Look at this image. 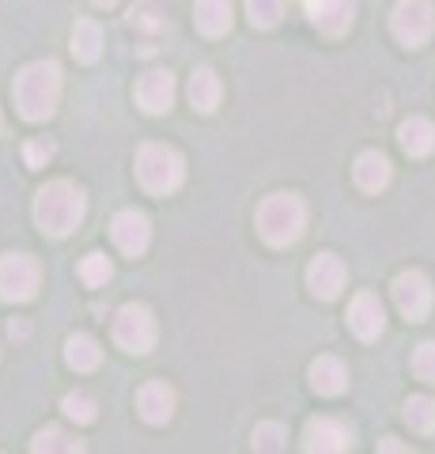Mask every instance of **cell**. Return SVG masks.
<instances>
[{
  "label": "cell",
  "mask_w": 435,
  "mask_h": 454,
  "mask_svg": "<svg viewBox=\"0 0 435 454\" xmlns=\"http://www.w3.org/2000/svg\"><path fill=\"white\" fill-rule=\"evenodd\" d=\"M193 20H198V31L208 38H220L231 31V0H198L193 4Z\"/></svg>",
  "instance_id": "18"
},
{
  "label": "cell",
  "mask_w": 435,
  "mask_h": 454,
  "mask_svg": "<svg viewBox=\"0 0 435 454\" xmlns=\"http://www.w3.org/2000/svg\"><path fill=\"white\" fill-rule=\"evenodd\" d=\"M114 340L118 348L136 352V356L156 348V318H151V310L144 303H125L114 318Z\"/></svg>",
  "instance_id": "5"
},
{
  "label": "cell",
  "mask_w": 435,
  "mask_h": 454,
  "mask_svg": "<svg viewBox=\"0 0 435 454\" xmlns=\"http://www.w3.org/2000/svg\"><path fill=\"white\" fill-rule=\"evenodd\" d=\"M12 98L16 110L27 121H46L61 103V65L58 61H35L12 83Z\"/></svg>",
  "instance_id": "2"
},
{
  "label": "cell",
  "mask_w": 435,
  "mask_h": 454,
  "mask_svg": "<svg viewBox=\"0 0 435 454\" xmlns=\"http://www.w3.org/2000/svg\"><path fill=\"white\" fill-rule=\"evenodd\" d=\"M23 160H27V167H46L50 160H53V145L50 140H27L23 145Z\"/></svg>",
  "instance_id": "30"
},
{
  "label": "cell",
  "mask_w": 435,
  "mask_h": 454,
  "mask_svg": "<svg viewBox=\"0 0 435 454\" xmlns=\"http://www.w3.org/2000/svg\"><path fill=\"white\" fill-rule=\"evenodd\" d=\"M348 330H353L360 340H378L386 333V310L378 303V295L360 292L353 307H348Z\"/></svg>",
  "instance_id": "11"
},
{
  "label": "cell",
  "mask_w": 435,
  "mask_h": 454,
  "mask_svg": "<svg viewBox=\"0 0 435 454\" xmlns=\"http://www.w3.org/2000/svg\"><path fill=\"white\" fill-rule=\"evenodd\" d=\"M61 409H65V417L76 420V424H95V417H99V409H95V397L83 394V390L68 394L65 402H61Z\"/></svg>",
  "instance_id": "27"
},
{
  "label": "cell",
  "mask_w": 435,
  "mask_h": 454,
  "mask_svg": "<svg viewBox=\"0 0 435 454\" xmlns=\"http://www.w3.org/2000/svg\"><path fill=\"white\" fill-rule=\"evenodd\" d=\"M345 262L337 258V254H318V258L307 265V284H311V292L318 300H337L345 288Z\"/></svg>",
  "instance_id": "13"
},
{
  "label": "cell",
  "mask_w": 435,
  "mask_h": 454,
  "mask_svg": "<svg viewBox=\"0 0 435 454\" xmlns=\"http://www.w3.org/2000/svg\"><path fill=\"white\" fill-rule=\"evenodd\" d=\"M136 103L148 114H167L175 106V76L156 68V73H144L136 83Z\"/></svg>",
  "instance_id": "14"
},
{
  "label": "cell",
  "mask_w": 435,
  "mask_h": 454,
  "mask_svg": "<svg viewBox=\"0 0 435 454\" xmlns=\"http://www.w3.org/2000/svg\"><path fill=\"white\" fill-rule=\"evenodd\" d=\"M303 450H318V454H341V450H353V432L348 424L333 420V417H318L307 424L303 432Z\"/></svg>",
  "instance_id": "10"
},
{
  "label": "cell",
  "mask_w": 435,
  "mask_h": 454,
  "mask_svg": "<svg viewBox=\"0 0 435 454\" xmlns=\"http://www.w3.org/2000/svg\"><path fill=\"white\" fill-rule=\"evenodd\" d=\"M136 178L140 186L148 193H175L182 182H186V163H182V155L167 145H144L136 152Z\"/></svg>",
  "instance_id": "4"
},
{
  "label": "cell",
  "mask_w": 435,
  "mask_h": 454,
  "mask_svg": "<svg viewBox=\"0 0 435 454\" xmlns=\"http://www.w3.org/2000/svg\"><path fill=\"white\" fill-rule=\"evenodd\" d=\"M307 12H311V23L330 38L345 35L356 23V0H307Z\"/></svg>",
  "instance_id": "12"
},
{
  "label": "cell",
  "mask_w": 435,
  "mask_h": 454,
  "mask_svg": "<svg viewBox=\"0 0 435 454\" xmlns=\"http://www.w3.org/2000/svg\"><path fill=\"white\" fill-rule=\"evenodd\" d=\"M133 23L144 27V31H159V20H156V8H151V4L133 8Z\"/></svg>",
  "instance_id": "31"
},
{
  "label": "cell",
  "mask_w": 435,
  "mask_h": 454,
  "mask_svg": "<svg viewBox=\"0 0 435 454\" xmlns=\"http://www.w3.org/2000/svg\"><path fill=\"white\" fill-rule=\"evenodd\" d=\"M31 450L35 454H46V450H65V454H80L83 443L73 435H65L61 428H42L35 439H31Z\"/></svg>",
  "instance_id": "24"
},
{
  "label": "cell",
  "mask_w": 435,
  "mask_h": 454,
  "mask_svg": "<svg viewBox=\"0 0 435 454\" xmlns=\"http://www.w3.org/2000/svg\"><path fill=\"white\" fill-rule=\"evenodd\" d=\"M99 53H103V31H99V23L95 20H76L73 27V57L83 65H95L99 61Z\"/></svg>",
  "instance_id": "22"
},
{
  "label": "cell",
  "mask_w": 435,
  "mask_h": 454,
  "mask_svg": "<svg viewBox=\"0 0 435 454\" xmlns=\"http://www.w3.org/2000/svg\"><path fill=\"white\" fill-rule=\"evenodd\" d=\"M405 420H409L413 432L431 435L435 432V397H428V394L409 397V402H405Z\"/></svg>",
  "instance_id": "23"
},
{
  "label": "cell",
  "mask_w": 435,
  "mask_h": 454,
  "mask_svg": "<svg viewBox=\"0 0 435 454\" xmlns=\"http://www.w3.org/2000/svg\"><path fill=\"white\" fill-rule=\"evenodd\" d=\"M190 103H193V110L198 114H213L216 106H220V95H223V88H220V76L213 73L208 65H201V68H193V76H190Z\"/></svg>",
  "instance_id": "17"
},
{
  "label": "cell",
  "mask_w": 435,
  "mask_h": 454,
  "mask_svg": "<svg viewBox=\"0 0 435 454\" xmlns=\"http://www.w3.org/2000/svg\"><path fill=\"white\" fill-rule=\"evenodd\" d=\"M110 277H114V265H110L106 254L95 250V254H88V258L80 262V280L88 284V288H103Z\"/></svg>",
  "instance_id": "26"
},
{
  "label": "cell",
  "mask_w": 435,
  "mask_h": 454,
  "mask_svg": "<svg viewBox=\"0 0 435 454\" xmlns=\"http://www.w3.org/2000/svg\"><path fill=\"white\" fill-rule=\"evenodd\" d=\"M83 212H88V197L68 178L50 182V186H42L35 193V223L42 227V235H50V239L73 235L83 223Z\"/></svg>",
  "instance_id": "1"
},
{
  "label": "cell",
  "mask_w": 435,
  "mask_h": 454,
  "mask_svg": "<svg viewBox=\"0 0 435 454\" xmlns=\"http://www.w3.org/2000/svg\"><path fill=\"white\" fill-rule=\"evenodd\" d=\"M307 227V205L296 193H269L258 205V235L269 247H291L299 243Z\"/></svg>",
  "instance_id": "3"
},
{
  "label": "cell",
  "mask_w": 435,
  "mask_h": 454,
  "mask_svg": "<svg viewBox=\"0 0 435 454\" xmlns=\"http://www.w3.org/2000/svg\"><path fill=\"white\" fill-rule=\"evenodd\" d=\"M413 375L424 382H435V340H424V345L413 352Z\"/></svg>",
  "instance_id": "29"
},
{
  "label": "cell",
  "mask_w": 435,
  "mask_h": 454,
  "mask_svg": "<svg viewBox=\"0 0 435 454\" xmlns=\"http://www.w3.org/2000/svg\"><path fill=\"white\" fill-rule=\"evenodd\" d=\"M394 303L398 310L409 322H420V318H428V310H431V284L424 273H416V269H409V273H401L394 280Z\"/></svg>",
  "instance_id": "8"
},
{
  "label": "cell",
  "mask_w": 435,
  "mask_h": 454,
  "mask_svg": "<svg viewBox=\"0 0 435 454\" xmlns=\"http://www.w3.org/2000/svg\"><path fill=\"white\" fill-rule=\"evenodd\" d=\"M378 450H409V447L398 443V439H378Z\"/></svg>",
  "instance_id": "32"
},
{
  "label": "cell",
  "mask_w": 435,
  "mask_h": 454,
  "mask_svg": "<svg viewBox=\"0 0 435 454\" xmlns=\"http://www.w3.org/2000/svg\"><path fill=\"white\" fill-rule=\"evenodd\" d=\"M38 280H42V269L31 254H4L0 258V300L4 303L35 300Z\"/></svg>",
  "instance_id": "6"
},
{
  "label": "cell",
  "mask_w": 435,
  "mask_h": 454,
  "mask_svg": "<svg viewBox=\"0 0 435 454\" xmlns=\"http://www.w3.org/2000/svg\"><path fill=\"white\" fill-rule=\"evenodd\" d=\"M0 129H4V118H0Z\"/></svg>",
  "instance_id": "34"
},
{
  "label": "cell",
  "mask_w": 435,
  "mask_h": 454,
  "mask_svg": "<svg viewBox=\"0 0 435 454\" xmlns=\"http://www.w3.org/2000/svg\"><path fill=\"white\" fill-rule=\"evenodd\" d=\"M353 175L363 193H378V190H386V182H390V160L383 152H363L353 167Z\"/></svg>",
  "instance_id": "20"
},
{
  "label": "cell",
  "mask_w": 435,
  "mask_h": 454,
  "mask_svg": "<svg viewBox=\"0 0 435 454\" xmlns=\"http://www.w3.org/2000/svg\"><path fill=\"white\" fill-rule=\"evenodd\" d=\"M254 450H284L288 447V428L284 424H276V420H265V424H258L254 428Z\"/></svg>",
  "instance_id": "28"
},
{
  "label": "cell",
  "mask_w": 435,
  "mask_h": 454,
  "mask_svg": "<svg viewBox=\"0 0 435 454\" xmlns=\"http://www.w3.org/2000/svg\"><path fill=\"white\" fill-rule=\"evenodd\" d=\"M99 8H114V4H121V0H95Z\"/></svg>",
  "instance_id": "33"
},
{
  "label": "cell",
  "mask_w": 435,
  "mask_h": 454,
  "mask_svg": "<svg viewBox=\"0 0 435 454\" xmlns=\"http://www.w3.org/2000/svg\"><path fill=\"white\" fill-rule=\"evenodd\" d=\"M398 145L405 155L424 160V155H431V148H435V125L428 118H405L398 125Z\"/></svg>",
  "instance_id": "16"
},
{
  "label": "cell",
  "mask_w": 435,
  "mask_h": 454,
  "mask_svg": "<svg viewBox=\"0 0 435 454\" xmlns=\"http://www.w3.org/2000/svg\"><path fill=\"white\" fill-rule=\"evenodd\" d=\"M246 16L258 31H273L284 16V0H246Z\"/></svg>",
  "instance_id": "25"
},
{
  "label": "cell",
  "mask_w": 435,
  "mask_h": 454,
  "mask_svg": "<svg viewBox=\"0 0 435 454\" xmlns=\"http://www.w3.org/2000/svg\"><path fill=\"white\" fill-rule=\"evenodd\" d=\"M65 360H68L73 372H95L99 360H103V348L91 333H73L65 340Z\"/></svg>",
  "instance_id": "21"
},
{
  "label": "cell",
  "mask_w": 435,
  "mask_h": 454,
  "mask_svg": "<svg viewBox=\"0 0 435 454\" xmlns=\"http://www.w3.org/2000/svg\"><path fill=\"white\" fill-rule=\"evenodd\" d=\"M110 235H114V243L121 254H129V258H140V254L148 250L151 243V223L144 212H136V208H125L114 216V223H110Z\"/></svg>",
  "instance_id": "9"
},
{
  "label": "cell",
  "mask_w": 435,
  "mask_h": 454,
  "mask_svg": "<svg viewBox=\"0 0 435 454\" xmlns=\"http://www.w3.org/2000/svg\"><path fill=\"white\" fill-rule=\"evenodd\" d=\"M311 387H315V394H322V397L345 394V387H348L345 364L333 360V356H318V360L311 364Z\"/></svg>",
  "instance_id": "19"
},
{
  "label": "cell",
  "mask_w": 435,
  "mask_h": 454,
  "mask_svg": "<svg viewBox=\"0 0 435 454\" xmlns=\"http://www.w3.org/2000/svg\"><path fill=\"white\" fill-rule=\"evenodd\" d=\"M136 409L148 424H167L175 417V390L167 382H144L136 394Z\"/></svg>",
  "instance_id": "15"
},
{
  "label": "cell",
  "mask_w": 435,
  "mask_h": 454,
  "mask_svg": "<svg viewBox=\"0 0 435 454\" xmlns=\"http://www.w3.org/2000/svg\"><path fill=\"white\" fill-rule=\"evenodd\" d=\"M390 27H394V38L401 46H409V50L424 46L435 31V4L431 0H398Z\"/></svg>",
  "instance_id": "7"
}]
</instances>
